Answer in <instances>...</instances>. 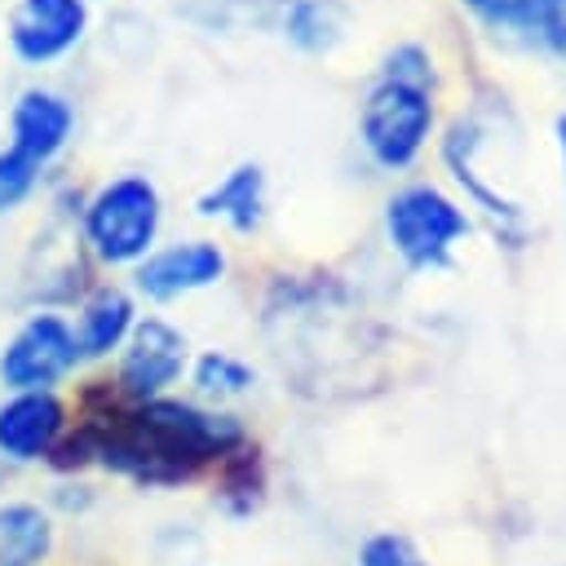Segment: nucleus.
I'll list each match as a JSON object with an SVG mask.
<instances>
[{
    "label": "nucleus",
    "instance_id": "1",
    "mask_svg": "<svg viewBox=\"0 0 566 566\" xmlns=\"http://www.w3.org/2000/svg\"><path fill=\"white\" fill-rule=\"evenodd\" d=\"M106 398L75 416V429L88 442L93 469H106L133 486H186L203 469H217L239 447H248V424L226 407H203L190 398L124 402L111 385Z\"/></svg>",
    "mask_w": 566,
    "mask_h": 566
},
{
    "label": "nucleus",
    "instance_id": "2",
    "mask_svg": "<svg viewBox=\"0 0 566 566\" xmlns=\"http://www.w3.org/2000/svg\"><path fill=\"white\" fill-rule=\"evenodd\" d=\"M164 226L159 186L146 172H119L80 203V243L97 265H137L155 252Z\"/></svg>",
    "mask_w": 566,
    "mask_h": 566
},
{
    "label": "nucleus",
    "instance_id": "3",
    "mask_svg": "<svg viewBox=\"0 0 566 566\" xmlns=\"http://www.w3.org/2000/svg\"><path fill=\"white\" fill-rule=\"evenodd\" d=\"M84 367L71 332V314L31 310L0 345V389L4 394H57Z\"/></svg>",
    "mask_w": 566,
    "mask_h": 566
},
{
    "label": "nucleus",
    "instance_id": "4",
    "mask_svg": "<svg viewBox=\"0 0 566 566\" xmlns=\"http://www.w3.org/2000/svg\"><path fill=\"white\" fill-rule=\"evenodd\" d=\"M385 234L407 270H447L451 248L469 234V217L442 190L407 186L385 203Z\"/></svg>",
    "mask_w": 566,
    "mask_h": 566
},
{
    "label": "nucleus",
    "instance_id": "5",
    "mask_svg": "<svg viewBox=\"0 0 566 566\" xmlns=\"http://www.w3.org/2000/svg\"><path fill=\"white\" fill-rule=\"evenodd\" d=\"M429 128H433V102L424 84L380 75L367 88L363 111H358V133H363L367 155L380 168H407L420 155Z\"/></svg>",
    "mask_w": 566,
    "mask_h": 566
},
{
    "label": "nucleus",
    "instance_id": "6",
    "mask_svg": "<svg viewBox=\"0 0 566 566\" xmlns=\"http://www.w3.org/2000/svg\"><path fill=\"white\" fill-rule=\"evenodd\" d=\"M190 371V340L181 327H172L159 314L137 318L133 336L115 354V380L111 389L124 402H155L168 398V389Z\"/></svg>",
    "mask_w": 566,
    "mask_h": 566
},
{
    "label": "nucleus",
    "instance_id": "7",
    "mask_svg": "<svg viewBox=\"0 0 566 566\" xmlns=\"http://www.w3.org/2000/svg\"><path fill=\"white\" fill-rule=\"evenodd\" d=\"M71 433V407L62 394H0V464L40 469Z\"/></svg>",
    "mask_w": 566,
    "mask_h": 566
},
{
    "label": "nucleus",
    "instance_id": "8",
    "mask_svg": "<svg viewBox=\"0 0 566 566\" xmlns=\"http://www.w3.org/2000/svg\"><path fill=\"white\" fill-rule=\"evenodd\" d=\"M9 49L22 66H53L80 49L88 35V4L84 0H13L4 18Z\"/></svg>",
    "mask_w": 566,
    "mask_h": 566
},
{
    "label": "nucleus",
    "instance_id": "9",
    "mask_svg": "<svg viewBox=\"0 0 566 566\" xmlns=\"http://www.w3.org/2000/svg\"><path fill=\"white\" fill-rule=\"evenodd\" d=\"M230 270V256L221 243L212 239H186V243H168V248H155L146 261L133 265V292L155 301V305H168V301H181L190 292H203V287H217Z\"/></svg>",
    "mask_w": 566,
    "mask_h": 566
},
{
    "label": "nucleus",
    "instance_id": "10",
    "mask_svg": "<svg viewBox=\"0 0 566 566\" xmlns=\"http://www.w3.org/2000/svg\"><path fill=\"white\" fill-rule=\"evenodd\" d=\"M75 137V106L44 84H27L9 106V146L49 168Z\"/></svg>",
    "mask_w": 566,
    "mask_h": 566
},
{
    "label": "nucleus",
    "instance_id": "11",
    "mask_svg": "<svg viewBox=\"0 0 566 566\" xmlns=\"http://www.w3.org/2000/svg\"><path fill=\"white\" fill-rule=\"evenodd\" d=\"M137 301L128 287L119 283H93L80 301H75V318H71V332H75V349L84 363H106L124 349V340L133 336L137 327Z\"/></svg>",
    "mask_w": 566,
    "mask_h": 566
},
{
    "label": "nucleus",
    "instance_id": "12",
    "mask_svg": "<svg viewBox=\"0 0 566 566\" xmlns=\"http://www.w3.org/2000/svg\"><path fill=\"white\" fill-rule=\"evenodd\" d=\"M464 9L504 40L566 53V0H464Z\"/></svg>",
    "mask_w": 566,
    "mask_h": 566
},
{
    "label": "nucleus",
    "instance_id": "13",
    "mask_svg": "<svg viewBox=\"0 0 566 566\" xmlns=\"http://www.w3.org/2000/svg\"><path fill=\"white\" fill-rule=\"evenodd\" d=\"M57 517L40 500H0V566H49Z\"/></svg>",
    "mask_w": 566,
    "mask_h": 566
},
{
    "label": "nucleus",
    "instance_id": "14",
    "mask_svg": "<svg viewBox=\"0 0 566 566\" xmlns=\"http://www.w3.org/2000/svg\"><path fill=\"white\" fill-rule=\"evenodd\" d=\"M199 217L226 221L239 234H252L265 217V168L261 164H234L230 172H221V181H212L199 195Z\"/></svg>",
    "mask_w": 566,
    "mask_h": 566
},
{
    "label": "nucleus",
    "instance_id": "15",
    "mask_svg": "<svg viewBox=\"0 0 566 566\" xmlns=\"http://www.w3.org/2000/svg\"><path fill=\"white\" fill-rule=\"evenodd\" d=\"M279 31L305 53H327V49H336L345 40L349 9L340 0H283Z\"/></svg>",
    "mask_w": 566,
    "mask_h": 566
},
{
    "label": "nucleus",
    "instance_id": "16",
    "mask_svg": "<svg viewBox=\"0 0 566 566\" xmlns=\"http://www.w3.org/2000/svg\"><path fill=\"white\" fill-rule=\"evenodd\" d=\"M265 500V464H261V451L248 442L239 447L230 460L217 464V478H212V504L226 513V517H252Z\"/></svg>",
    "mask_w": 566,
    "mask_h": 566
},
{
    "label": "nucleus",
    "instance_id": "17",
    "mask_svg": "<svg viewBox=\"0 0 566 566\" xmlns=\"http://www.w3.org/2000/svg\"><path fill=\"white\" fill-rule=\"evenodd\" d=\"M190 385L203 402L221 407L230 398H243L256 385V367L230 349H203L199 358H190Z\"/></svg>",
    "mask_w": 566,
    "mask_h": 566
},
{
    "label": "nucleus",
    "instance_id": "18",
    "mask_svg": "<svg viewBox=\"0 0 566 566\" xmlns=\"http://www.w3.org/2000/svg\"><path fill=\"white\" fill-rule=\"evenodd\" d=\"M40 177H44V168L35 159H27L13 146H0V217L18 212L40 190Z\"/></svg>",
    "mask_w": 566,
    "mask_h": 566
},
{
    "label": "nucleus",
    "instance_id": "19",
    "mask_svg": "<svg viewBox=\"0 0 566 566\" xmlns=\"http://www.w3.org/2000/svg\"><path fill=\"white\" fill-rule=\"evenodd\" d=\"M358 566H429V557L402 531H371L358 544Z\"/></svg>",
    "mask_w": 566,
    "mask_h": 566
},
{
    "label": "nucleus",
    "instance_id": "20",
    "mask_svg": "<svg viewBox=\"0 0 566 566\" xmlns=\"http://www.w3.org/2000/svg\"><path fill=\"white\" fill-rule=\"evenodd\" d=\"M557 150H562V177H566V111L557 115Z\"/></svg>",
    "mask_w": 566,
    "mask_h": 566
},
{
    "label": "nucleus",
    "instance_id": "21",
    "mask_svg": "<svg viewBox=\"0 0 566 566\" xmlns=\"http://www.w3.org/2000/svg\"><path fill=\"white\" fill-rule=\"evenodd\" d=\"M84 4H93V0H84Z\"/></svg>",
    "mask_w": 566,
    "mask_h": 566
}]
</instances>
